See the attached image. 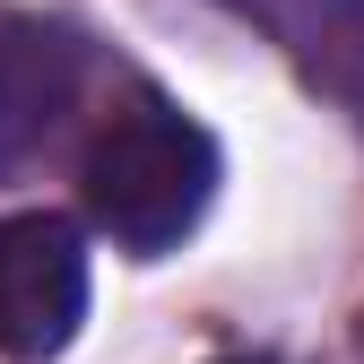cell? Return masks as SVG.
I'll list each match as a JSON object with an SVG mask.
<instances>
[{"instance_id": "1", "label": "cell", "mask_w": 364, "mask_h": 364, "mask_svg": "<svg viewBox=\"0 0 364 364\" xmlns=\"http://www.w3.org/2000/svg\"><path fill=\"white\" fill-rule=\"evenodd\" d=\"M78 191H87V217L122 252L156 260L200 225V208L217 191V139L191 113H173L165 96H130L96 130V148L78 165Z\"/></svg>"}, {"instance_id": "2", "label": "cell", "mask_w": 364, "mask_h": 364, "mask_svg": "<svg viewBox=\"0 0 364 364\" xmlns=\"http://www.w3.org/2000/svg\"><path fill=\"white\" fill-rule=\"evenodd\" d=\"M87 321V252L61 217H0V355L43 364Z\"/></svg>"}, {"instance_id": "3", "label": "cell", "mask_w": 364, "mask_h": 364, "mask_svg": "<svg viewBox=\"0 0 364 364\" xmlns=\"http://www.w3.org/2000/svg\"><path fill=\"white\" fill-rule=\"evenodd\" d=\"M235 364H252V355H235Z\"/></svg>"}]
</instances>
